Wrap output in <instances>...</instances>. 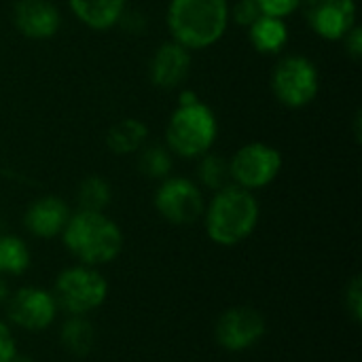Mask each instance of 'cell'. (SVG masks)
<instances>
[{"mask_svg": "<svg viewBox=\"0 0 362 362\" xmlns=\"http://www.w3.org/2000/svg\"><path fill=\"white\" fill-rule=\"evenodd\" d=\"M227 0H170L168 30L174 42L189 51L216 45L229 28Z\"/></svg>", "mask_w": 362, "mask_h": 362, "instance_id": "cell-1", "label": "cell"}, {"mask_svg": "<svg viewBox=\"0 0 362 362\" xmlns=\"http://www.w3.org/2000/svg\"><path fill=\"white\" fill-rule=\"evenodd\" d=\"M62 238L66 250L81 265L89 267L112 263L123 250V233L104 212L76 210L70 214Z\"/></svg>", "mask_w": 362, "mask_h": 362, "instance_id": "cell-2", "label": "cell"}, {"mask_svg": "<svg viewBox=\"0 0 362 362\" xmlns=\"http://www.w3.org/2000/svg\"><path fill=\"white\" fill-rule=\"evenodd\" d=\"M206 212L208 238L218 246H238L259 225V202L252 191L227 185L216 191Z\"/></svg>", "mask_w": 362, "mask_h": 362, "instance_id": "cell-3", "label": "cell"}, {"mask_svg": "<svg viewBox=\"0 0 362 362\" xmlns=\"http://www.w3.org/2000/svg\"><path fill=\"white\" fill-rule=\"evenodd\" d=\"M218 136V123L208 104H204L193 91L180 93V104L172 112L165 129L170 153L182 159H197L214 146Z\"/></svg>", "mask_w": 362, "mask_h": 362, "instance_id": "cell-4", "label": "cell"}, {"mask_svg": "<svg viewBox=\"0 0 362 362\" xmlns=\"http://www.w3.org/2000/svg\"><path fill=\"white\" fill-rule=\"evenodd\" d=\"M108 297L106 278L89 265H74L64 269L53 286L57 310L70 316H85L98 310Z\"/></svg>", "mask_w": 362, "mask_h": 362, "instance_id": "cell-5", "label": "cell"}, {"mask_svg": "<svg viewBox=\"0 0 362 362\" xmlns=\"http://www.w3.org/2000/svg\"><path fill=\"white\" fill-rule=\"evenodd\" d=\"M272 89L278 102L288 108L310 106L320 89V74L316 64L303 55L282 57L274 68Z\"/></svg>", "mask_w": 362, "mask_h": 362, "instance_id": "cell-6", "label": "cell"}, {"mask_svg": "<svg viewBox=\"0 0 362 362\" xmlns=\"http://www.w3.org/2000/svg\"><path fill=\"white\" fill-rule=\"evenodd\" d=\"M282 172V153L265 142L244 144L229 159L231 182L246 189L257 191L269 187Z\"/></svg>", "mask_w": 362, "mask_h": 362, "instance_id": "cell-7", "label": "cell"}, {"mask_svg": "<svg viewBox=\"0 0 362 362\" xmlns=\"http://www.w3.org/2000/svg\"><path fill=\"white\" fill-rule=\"evenodd\" d=\"M155 208L172 225H191L204 214L206 204L193 180L174 176L159 185L155 193Z\"/></svg>", "mask_w": 362, "mask_h": 362, "instance_id": "cell-8", "label": "cell"}, {"mask_svg": "<svg viewBox=\"0 0 362 362\" xmlns=\"http://www.w3.org/2000/svg\"><path fill=\"white\" fill-rule=\"evenodd\" d=\"M6 316L15 327L38 333L53 325L57 316V303L53 299V293L36 286H25L8 295Z\"/></svg>", "mask_w": 362, "mask_h": 362, "instance_id": "cell-9", "label": "cell"}, {"mask_svg": "<svg viewBox=\"0 0 362 362\" xmlns=\"http://www.w3.org/2000/svg\"><path fill=\"white\" fill-rule=\"evenodd\" d=\"M214 335L227 352H246L265 335V318L255 308L238 305L221 314Z\"/></svg>", "mask_w": 362, "mask_h": 362, "instance_id": "cell-10", "label": "cell"}, {"mask_svg": "<svg viewBox=\"0 0 362 362\" xmlns=\"http://www.w3.org/2000/svg\"><path fill=\"white\" fill-rule=\"evenodd\" d=\"M310 28L325 40H341L356 25V0H303Z\"/></svg>", "mask_w": 362, "mask_h": 362, "instance_id": "cell-11", "label": "cell"}, {"mask_svg": "<svg viewBox=\"0 0 362 362\" xmlns=\"http://www.w3.org/2000/svg\"><path fill=\"white\" fill-rule=\"evenodd\" d=\"M13 21L15 28L32 40L53 38L62 25L59 11L51 0H17Z\"/></svg>", "mask_w": 362, "mask_h": 362, "instance_id": "cell-12", "label": "cell"}, {"mask_svg": "<svg viewBox=\"0 0 362 362\" xmlns=\"http://www.w3.org/2000/svg\"><path fill=\"white\" fill-rule=\"evenodd\" d=\"M191 72V51L178 42L161 45L151 59V81L159 89L180 87Z\"/></svg>", "mask_w": 362, "mask_h": 362, "instance_id": "cell-13", "label": "cell"}, {"mask_svg": "<svg viewBox=\"0 0 362 362\" xmlns=\"http://www.w3.org/2000/svg\"><path fill=\"white\" fill-rule=\"evenodd\" d=\"M68 218L70 210L66 202L55 195H45L28 206L23 214V225L34 238L51 240L55 235H62Z\"/></svg>", "mask_w": 362, "mask_h": 362, "instance_id": "cell-14", "label": "cell"}, {"mask_svg": "<svg viewBox=\"0 0 362 362\" xmlns=\"http://www.w3.org/2000/svg\"><path fill=\"white\" fill-rule=\"evenodd\" d=\"M74 17L91 30H108L121 23L127 13V0H68Z\"/></svg>", "mask_w": 362, "mask_h": 362, "instance_id": "cell-15", "label": "cell"}, {"mask_svg": "<svg viewBox=\"0 0 362 362\" xmlns=\"http://www.w3.org/2000/svg\"><path fill=\"white\" fill-rule=\"evenodd\" d=\"M146 136H148V127L142 121H138L134 117H127V119H121V121H117L115 125L108 127L106 146L115 155H132V153H138L144 146Z\"/></svg>", "mask_w": 362, "mask_h": 362, "instance_id": "cell-16", "label": "cell"}, {"mask_svg": "<svg viewBox=\"0 0 362 362\" xmlns=\"http://www.w3.org/2000/svg\"><path fill=\"white\" fill-rule=\"evenodd\" d=\"M250 42L259 53H278L288 40V28L282 17L261 15L252 25H248Z\"/></svg>", "mask_w": 362, "mask_h": 362, "instance_id": "cell-17", "label": "cell"}, {"mask_svg": "<svg viewBox=\"0 0 362 362\" xmlns=\"http://www.w3.org/2000/svg\"><path fill=\"white\" fill-rule=\"evenodd\" d=\"M62 346L72 356H87L95 346V331L85 316H70L62 327Z\"/></svg>", "mask_w": 362, "mask_h": 362, "instance_id": "cell-18", "label": "cell"}, {"mask_svg": "<svg viewBox=\"0 0 362 362\" xmlns=\"http://www.w3.org/2000/svg\"><path fill=\"white\" fill-rule=\"evenodd\" d=\"M28 244L17 235H0V276H21L30 267Z\"/></svg>", "mask_w": 362, "mask_h": 362, "instance_id": "cell-19", "label": "cell"}, {"mask_svg": "<svg viewBox=\"0 0 362 362\" xmlns=\"http://www.w3.org/2000/svg\"><path fill=\"white\" fill-rule=\"evenodd\" d=\"M110 197H112L110 185L100 176L85 178L76 191L78 210H89V212H104L106 206L110 204Z\"/></svg>", "mask_w": 362, "mask_h": 362, "instance_id": "cell-20", "label": "cell"}, {"mask_svg": "<svg viewBox=\"0 0 362 362\" xmlns=\"http://www.w3.org/2000/svg\"><path fill=\"white\" fill-rule=\"evenodd\" d=\"M199 180L204 187L218 191L227 185H231V174H229V161L223 159L221 155L214 153H206L202 155V163H199Z\"/></svg>", "mask_w": 362, "mask_h": 362, "instance_id": "cell-21", "label": "cell"}, {"mask_svg": "<svg viewBox=\"0 0 362 362\" xmlns=\"http://www.w3.org/2000/svg\"><path fill=\"white\" fill-rule=\"evenodd\" d=\"M140 172L148 178H165L172 170V155L165 146H146L140 153Z\"/></svg>", "mask_w": 362, "mask_h": 362, "instance_id": "cell-22", "label": "cell"}, {"mask_svg": "<svg viewBox=\"0 0 362 362\" xmlns=\"http://www.w3.org/2000/svg\"><path fill=\"white\" fill-rule=\"evenodd\" d=\"M261 15L263 13H261L257 0H240L233 6V11H229V17H233V21L238 25H252Z\"/></svg>", "mask_w": 362, "mask_h": 362, "instance_id": "cell-23", "label": "cell"}, {"mask_svg": "<svg viewBox=\"0 0 362 362\" xmlns=\"http://www.w3.org/2000/svg\"><path fill=\"white\" fill-rule=\"evenodd\" d=\"M346 310L350 316L361 322L362 320V280L361 276H354L350 284L346 286Z\"/></svg>", "mask_w": 362, "mask_h": 362, "instance_id": "cell-24", "label": "cell"}, {"mask_svg": "<svg viewBox=\"0 0 362 362\" xmlns=\"http://www.w3.org/2000/svg\"><path fill=\"white\" fill-rule=\"evenodd\" d=\"M303 0H257L259 8L263 15H274V17H288L301 6Z\"/></svg>", "mask_w": 362, "mask_h": 362, "instance_id": "cell-25", "label": "cell"}, {"mask_svg": "<svg viewBox=\"0 0 362 362\" xmlns=\"http://www.w3.org/2000/svg\"><path fill=\"white\" fill-rule=\"evenodd\" d=\"M15 354H17L15 337H13L11 329L0 320V362H8Z\"/></svg>", "mask_w": 362, "mask_h": 362, "instance_id": "cell-26", "label": "cell"}, {"mask_svg": "<svg viewBox=\"0 0 362 362\" xmlns=\"http://www.w3.org/2000/svg\"><path fill=\"white\" fill-rule=\"evenodd\" d=\"M344 45H346V51L354 57V59H361L362 57V30L358 25H354L344 38Z\"/></svg>", "mask_w": 362, "mask_h": 362, "instance_id": "cell-27", "label": "cell"}, {"mask_svg": "<svg viewBox=\"0 0 362 362\" xmlns=\"http://www.w3.org/2000/svg\"><path fill=\"white\" fill-rule=\"evenodd\" d=\"M6 299H8V286H6L4 278L0 276V305L6 303Z\"/></svg>", "mask_w": 362, "mask_h": 362, "instance_id": "cell-28", "label": "cell"}, {"mask_svg": "<svg viewBox=\"0 0 362 362\" xmlns=\"http://www.w3.org/2000/svg\"><path fill=\"white\" fill-rule=\"evenodd\" d=\"M8 362H36V361H34V358H30V356H17V354H15V356H13Z\"/></svg>", "mask_w": 362, "mask_h": 362, "instance_id": "cell-29", "label": "cell"}]
</instances>
